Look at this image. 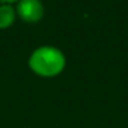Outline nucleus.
Masks as SVG:
<instances>
[{"instance_id":"obj_3","label":"nucleus","mask_w":128,"mask_h":128,"mask_svg":"<svg viewBox=\"0 0 128 128\" xmlns=\"http://www.w3.org/2000/svg\"><path fill=\"white\" fill-rule=\"evenodd\" d=\"M16 18V12L11 5L1 4L0 5V29L10 28Z\"/></svg>"},{"instance_id":"obj_4","label":"nucleus","mask_w":128,"mask_h":128,"mask_svg":"<svg viewBox=\"0 0 128 128\" xmlns=\"http://www.w3.org/2000/svg\"><path fill=\"white\" fill-rule=\"evenodd\" d=\"M1 1V4H8V5H10L11 2H15V1H18V0H0Z\"/></svg>"},{"instance_id":"obj_2","label":"nucleus","mask_w":128,"mask_h":128,"mask_svg":"<svg viewBox=\"0 0 128 128\" xmlns=\"http://www.w3.org/2000/svg\"><path fill=\"white\" fill-rule=\"evenodd\" d=\"M16 11L21 20L34 24L42 19L45 9L40 0H19Z\"/></svg>"},{"instance_id":"obj_1","label":"nucleus","mask_w":128,"mask_h":128,"mask_svg":"<svg viewBox=\"0 0 128 128\" xmlns=\"http://www.w3.org/2000/svg\"><path fill=\"white\" fill-rule=\"evenodd\" d=\"M65 55L52 46H41L36 48L29 58L30 68L41 77H54L60 75L65 68Z\"/></svg>"}]
</instances>
